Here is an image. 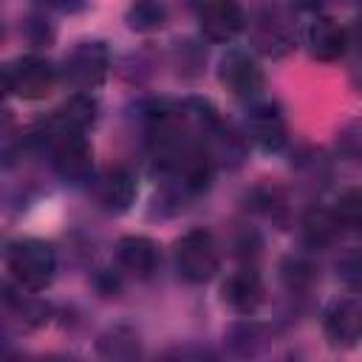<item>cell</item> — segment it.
<instances>
[{
  "label": "cell",
  "instance_id": "cell-3",
  "mask_svg": "<svg viewBox=\"0 0 362 362\" xmlns=\"http://www.w3.org/2000/svg\"><path fill=\"white\" fill-rule=\"evenodd\" d=\"M6 90L17 99L34 102V99H45L54 85H57V71L48 59L42 57H20L14 62L6 65Z\"/></svg>",
  "mask_w": 362,
  "mask_h": 362
},
{
  "label": "cell",
  "instance_id": "cell-16",
  "mask_svg": "<svg viewBox=\"0 0 362 362\" xmlns=\"http://www.w3.org/2000/svg\"><path fill=\"white\" fill-rule=\"evenodd\" d=\"M331 212H334L339 229L362 232V187L345 189V192L337 198V204H334Z\"/></svg>",
  "mask_w": 362,
  "mask_h": 362
},
{
  "label": "cell",
  "instance_id": "cell-17",
  "mask_svg": "<svg viewBox=\"0 0 362 362\" xmlns=\"http://www.w3.org/2000/svg\"><path fill=\"white\" fill-rule=\"evenodd\" d=\"M303 232H305V240L311 246H325L339 232V223H337L334 212H328V209H311L305 215V221H303Z\"/></svg>",
  "mask_w": 362,
  "mask_h": 362
},
{
  "label": "cell",
  "instance_id": "cell-19",
  "mask_svg": "<svg viewBox=\"0 0 362 362\" xmlns=\"http://www.w3.org/2000/svg\"><path fill=\"white\" fill-rule=\"evenodd\" d=\"M48 8H57V11H76V8H82V3L85 0H42Z\"/></svg>",
  "mask_w": 362,
  "mask_h": 362
},
{
  "label": "cell",
  "instance_id": "cell-15",
  "mask_svg": "<svg viewBox=\"0 0 362 362\" xmlns=\"http://www.w3.org/2000/svg\"><path fill=\"white\" fill-rule=\"evenodd\" d=\"M167 20V8L161 0H136L127 8V25L133 31H156Z\"/></svg>",
  "mask_w": 362,
  "mask_h": 362
},
{
  "label": "cell",
  "instance_id": "cell-8",
  "mask_svg": "<svg viewBox=\"0 0 362 362\" xmlns=\"http://www.w3.org/2000/svg\"><path fill=\"white\" fill-rule=\"evenodd\" d=\"M246 133L266 153H277L288 139L286 119L277 105H255L246 116Z\"/></svg>",
  "mask_w": 362,
  "mask_h": 362
},
{
  "label": "cell",
  "instance_id": "cell-11",
  "mask_svg": "<svg viewBox=\"0 0 362 362\" xmlns=\"http://www.w3.org/2000/svg\"><path fill=\"white\" fill-rule=\"evenodd\" d=\"M96 119V105L88 96H71L59 110H54V116L48 119V133L51 141L62 139V136H85V130L93 124Z\"/></svg>",
  "mask_w": 362,
  "mask_h": 362
},
{
  "label": "cell",
  "instance_id": "cell-5",
  "mask_svg": "<svg viewBox=\"0 0 362 362\" xmlns=\"http://www.w3.org/2000/svg\"><path fill=\"white\" fill-rule=\"evenodd\" d=\"M218 79L221 85L235 96V99H255L263 90V71L260 65L243 54V51H229L221 59L218 68Z\"/></svg>",
  "mask_w": 362,
  "mask_h": 362
},
{
  "label": "cell",
  "instance_id": "cell-9",
  "mask_svg": "<svg viewBox=\"0 0 362 362\" xmlns=\"http://www.w3.org/2000/svg\"><path fill=\"white\" fill-rule=\"evenodd\" d=\"M54 170L65 181H85L93 173V150L85 136H62L54 139Z\"/></svg>",
  "mask_w": 362,
  "mask_h": 362
},
{
  "label": "cell",
  "instance_id": "cell-4",
  "mask_svg": "<svg viewBox=\"0 0 362 362\" xmlns=\"http://www.w3.org/2000/svg\"><path fill=\"white\" fill-rule=\"evenodd\" d=\"M110 68V54L105 42H79L68 57H65V82L76 90H93L105 82Z\"/></svg>",
  "mask_w": 362,
  "mask_h": 362
},
{
  "label": "cell",
  "instance_id": "cell-18",
  "mask_svg": "<svg viewBox=\"0 0 362 362\" xmlns=\"http://www.w3.org/2000/svg\"><path fill=\"white\" fill-rule=\"evenodd\" d=\"M139 337L133 334V331H124V328H116V331H110V334H105L102 339H99V351L105 354V356H127L124 351H122V345L124 342H136Z\"/></svg>",
  "mask_w": 362,
  "mask_h": 362
},
{
  "label": "cell",
  "instance_id": "cell-2",
  "mask_svg": "<svg viewBox=\"0 0 362 362\" xmlns=\"http://www.w3.org/2000/svg\"><path fill=\"white\" fill-rule=\"evenodd\" d=\"M221 266V252L209 229H189L175 240V269L187 283H206Z\"/></svg>",
  "mask_w": 362,
  "mask_h": 362
},
{
  "label": "cell",
  "instance_id": "cell-14",
  "mask_svg": "<svg viewBox=\"0 0 362 362\" xmlns=\"http://www.w3.org/2000/svg\"><path fill=\"white\" fill-rule=\"evenodd\" d=\"M221 294L235 311L252 314L263 303V280L255 269H238L223 280Z\"/></svg>",
  "mask_w": 362,
  "mask_h": 362
},
{
  "label": "cell",
  "instance_id": "cell-10",
  "mask_svg": "<svg viewBox=\"0 0 362 362\" xmlns=\"http://www.w3.org/2000/svg\"><path fill=\"white\" fill-rule=\"evenodd\" d=\"M116 263L124 274L147 280L158 269V246L144 235H127L116 243Z\"/></svg>",
  "mask_w": 362,
  "mask_h": 362
},
{
  "label": "cell",
  "instance_id": "cell-6",
  "mask_svg": "<svg viewBox=\"0 0 362 362\" xmlns=\"http://www.w3.org/2000/svg\"><path fill=\"white\" fill-rule=\"evenodd\" d=\"M198 20L201 34L209 42H232L246 25V14L238 0H206L201 6Z\"/></svg>",
  "mask_w": 362,
  "mask_h": 362
},
{
  "label": "cell",
  "instance_id": "cell-12",
  "mask_svg": "<svg viewBox=\"0 0 362 362\" xmlns=\"http://www.w3.org/2000/svg\"><path fill=\"white\" fill-rule=\"evenodd\" d=\"M136 192H139L136 178L124 167H110L96 181V201L107 212H124V209H130V204L136 201Z\"/></svg>",
  "mask_w": 362,
  "mask_h": 362
},
{
  "label": "cell",
  "instance_id": "cell-1",
  "mask_svg": "<svg viewBox=\"0 0 362 362\" xmlns=\"http://www.w3.org/2000/svg\"><path fill=\"white\" fill-rule=\"evenodd\" d=\"M6 269L23 291H42L51 286L57 272V255L45 240L23 238L6 252Z\"/></svg>",
  "mask_w": 362,
  "mask_h": 362
},
{
  "label": "cell",
  "instance_id": "cell-13",
  "mask_svg": "<svg viewBox=\"0 0 362 362\" xmlns=\"http://www.w3.org/2000/svg\"><path fill=\"white\" fill-rule=\"evenodd\" d=\"M348 48V31L334 17H317L308 28V51L320 62H334Z\"/></svg>",
  "mask_w": 362,
  "mask_h": 362
},
{
  "label": "cell",
  "instance_id": "cell-7",
  "mask_svg": "<svg viewBox=\"0 0 362 362\" xmlns=\"http://www.w3.org/2000/svg\"><path fill=\"white\" fill-rule=\"evenodd\" d=\"M322 334L334 348H354L362 339V305L356 300H337L322 314Z\"/></svg>",
  "mask_w": 362,
  "mask_h": 362
}]
</instances>
